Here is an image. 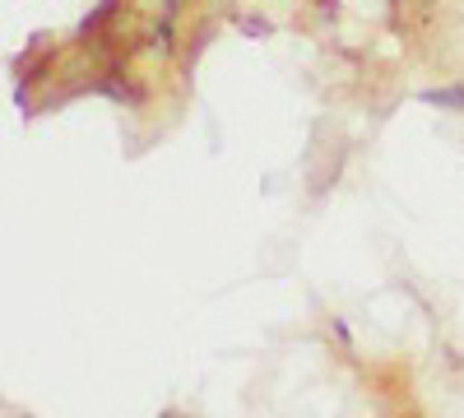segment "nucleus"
<instances>
[{
    "instance_id": "1",
    "label": "nucleus",
    "mask_w": 464,
    "mask_h": 418,
    "mask_svg": "<svg viewBox=\"0 0 464 418\" xmlns=\"http://www.w3.org/2000/svg\"><path fill=\"white\" fill-rule=\"evenodd\" d=\"M418 102L441 107V112H464V80L459 84H441V89H418Z\"/></svg>"
},
{
    "instance_id": "2",
    "label": "nucleus",
    "mask_w": 464,
    "mask_h": 418,
    "mask_svg": "<svg viewBox=\"0 0 464 418\" xmlns=\"http://www.w3.org/2000/svg\"><path fill=\"white\" fill-rule=\"evenodd\" d=\"M149 47L159 52V56H172V52H177V28H172V15H163L159 24H153V37H149Z\"/></svg>"
},
{
    "instance_id": "3",
    "label": "nucleus",
    "mask_w": 464,
    "mask_h": 418,
    "mask_svg": "<svg viewBox=\"0 0 464 418\" xmlns=\"http://www.w3.org/2000/svg\"><path fill=\"white\" fill-rule=\"evenodd\" d=\"M237 33L251 37V43H265V37L275 33V24H269L265 15H237Z\"/></svg>"
},
{
    "instance_id": "4",
    "label": "nucleus",
    "mask_w": 464,
    "mask_h": 418,
    "mask_svg": "<svg viewBox=\"0 0 464 418\" xmlns=\"http://www.w3.org/2000/svg\"><path fill=\"white\" fill-rule=\"evenodd\" d=\"M330 335L339 339V349H353V326H348L343 316H330Z\"/></svg>"
},
{
    "instance_id": "5",
    "label": "nucleus",
    "mask_w": 464,
    "mask_h": 418,
    "mask_svg": "<svg viewBox=\"0 0 464 418\" xmlns=\"http://www.w3.org/2000/svg\"><path fill=\"white\" fill-rule=\"evenodd\" d=\"M102 93H107V98H116V102H126V98H130L121 80H102Z\"/></svg>"
},
{
    "instance_id": "6",
    "label": "nucleus",
    "mask_w": 464,
    "mask_h": 418,
    "mask_svg": "<svg viewBox=\"0 0 464 418\" xmlns=\"http://www.w3.org/2000/svg\"><path fill=\"white\" fill-rule=\"evenodd\" d=\"M181 5H186V0H163V15H172V19H177V15H181Z\"/></svg>"
},
{
    "instance_id": "7",
    "label": "nucleus",
    "mask_w": 464,
    "mask_h": 418,
    "mask_svg": "<svg viewBox=\"0 0 464 418\" xmlns=\"http://www.w3.org/2000/svg\"><path fill=\"white\" fill-rule=\"evenodd\" d=\"M111 5H116V0H98V15L107 19V10H111Z\"/></svg>"
},
{
    "instance_id": "8",
    "label": "nucleus",
    "mask_w": 464,
    "mask_h": 418,
    "mask_svg": "<svg viewBox=\"0 0 464 418\" xmlns=\"http://www.w3.org/2000/svg\"><path fill=\"white\" fill-rule=\"evenodd\" d=\"M159 418H177V413H172V409H163V413H159Z\"/></svg>"
}]
</instances>
